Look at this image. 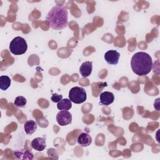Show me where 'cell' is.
<instances>
[{"instance_id":"cell-3","label":"cell","mask_w":160,"mask_h":160,"mask_svg":"<svg viewBox=\"0 0 160 160\" xmlns=\"http://www.w3.org/2000/svg\"><path fill=\"white\" fill-rule=\"evenodd\" d=\"M28 49L26 40L20 36L15 37L10 42V52L14 55H21L24 54Z\"/></svg>"},{"instance_id":"cell-7","label":"cell","mask_w":160,"mask_h":160,"mask_svg":"<svg viewBox=\"0 0 160 160\" xmlns=\"http://www.w3.org/2000/svg\"><path fill=\"white\" fill-rule=\"evenodd\" d=\"M100 104L103 106H108L113 102L114 96L112 92L105 91L102 92L99 96Z\"/></svg>"},{"instance_id":"cell-1","label":"cell","mask_w":160,"mask_h":160,"mask_svg":"<svg viewBox=\"0 0 160 160\" xmlns=\"http://www.w3.org/2000/svg\"><path fill=\"white\" fill-rule=\"evenodd\" d=\"M68 11L64 6H54L48 12L46 21L50 28L54 30H62L68 26Z\"/></svg>"},{"instance_id":"cell-11","label":"cell","mask_w":160,"mask_h":160,"mask_svg":"<svg viewBox=\"0 0 160 160\" xmlns=\"http://www.w3.org/2000/svg\"><path fill=\"white\" fill-rule=\"evenodd\" d=\"M77 141L81 147H87L91 144L92 138L89 134L82 132L78 136Z\"/></svg>"},{"instance_id":"cell-10","label":"cell","mask_w":160,"mask_h":160,"mask_svg":"<svg viewBox=\"0 0 160 160\" xmlns=\"http://www.w3.org/2000/svg\"><path fill=\"white\" fill-rule=\"evenodd\" d=\"M92 70V62L91 61L84 62L79 68V72L81 75L84 78L88 77L91 74Z\"/></svg>"},{"instance_id":"cell-16","label":"cell","mask_w":160,"mask_h":160,"mask_svg":"<svg viewBox=\"0 0 160 160\" xmlns=\"http://www.w3.org/2000/svg\"><path fill=\"white\" fill-rule=\"evenodd\" d=\"M62 99V96L61 94H58L56 93H54L52 94V95L51 96V99L52 102H59L61 99Z\"/></svg>"},{"instance_id":"cell-8","label":"cell","mask_w":160,"mask_h":160,"mask_svg":"<svg viewBox=\"0 0 160 160\" xmlns=\"http://www.w3.org/2000/svg\"><path fill=\"white\" fill-rule=\"evenodd\" d=\"M14 154L16 159L31 160L34 158L33 154L30 151L27 149H21L19 151H14Z\"/></svg>"},{"instance_id":"cell-13","label":"cell","mask_w":160,"mask_h":160,"mask_svg":"<svg viewBox=\"0 0 160 160\" xmlns=\"http://www.w3.org/2000/svg\"><path fill=\"white\" fill-rule=\"evenodd\" d=\"M72 107V102L69 99H62L58 102L57 108L59 110H69Z\"/></svg>"},{"instance_id":"cell-5","label":"cell","mask_w":160,"mask_h":160,"mask_svg":"<svg viewBox=\"0 0 160 160\" xmlns=\"http://www.w3.org/2000/svg\"><path fill=\"white\" fill-rule=\"evenodd\" d=\"M56 121L61 126L68 125L71 123L72 115L67 110H61L56 115Z\"/></svg>"},{"instance_id":"cell-14","label":"cell","mask_w":160,"mask_h":160,"mask_svg":"<svg viewBox=\"0 0 160 160\" xmlns=\"http://www.w3.org/2000/svg\"><path fill=\"white\" fill-rule=\"evenodd\" d=\"M11 80L8 76H0V89L3 91L7 90L11 85Z\"/></svg>"},{"instance_id":"cell-9","label":"cell","mask_w":160,"mask_h":160,"mask_svg":"<svg viewBox=\"0 0 160 160\" xmlns=\"http://www.w3.org/2000/svg\"><path fill=\"white\" fill-rule=\"evenodd\" d=\"M31 146L38 151H42L46 147V139L40 137L36 138L31 141Z\"/></svg>"},{"instance_id":"cell-12","label":"cell","mask_w":160,"mask_h":160,"mask_svg":"<svg viewBox=\"0 0 160 160\" xmlns=\"http://www.w3.org/2000/svg\"><path fill=\"white\" fill-rule=\"evenodd\" d=\"M37 123L33 120H28L24 124V129L27 134L31 135L33 134L37 129Z\"/></svg>"},{"instance_id":"cell-2","label":"cell","mask_w":160,"mask_h":160,"mask_svg":"<svg viewBox=\"0 0 160 160\" xmlns=\"http://www.w3.org/2000/svg\"><path fill=\"white\" fill-rule=\"evenodd\" d=\"M131 66L133 72L136 74L138 76H145L152 70V58L145 52H138L131 58Z\"/></svg>"},{"instance_id":"cell-15","label":"cell","mask_w":160,"mask_h":160,"mask_svg":"<svg viewBox=\"0 0 160 160\" xmlns=\"http://www.w3.org/2000/svg\"><path fill=\"white\" fill-rule=\"evenodd\" d=\"M26 102H27V100L24 97L18 96L16 98L14 104L17 107L22 108V107H24V106L26 104Z\"/></svg>"},{"instance_id":"cell-6","label":"cell","mask_w":160,"mask_h":160,"mask_svg":"<svg viewBox=\"0 0 160 160\" xmlns=\"http://www.w3.org/2000/svg\"><path fill=\"white\" fill-rule=\"evenodd\" d=\"M120 54L116 50H109L104 54V59L108 64L116 65L118 63Z\"/></svg>"},{"instance_id":"cell-4","label":"cell","mask_w":160,"mask_h":160,"mask_svg":"<svg viewBox=\"0 0 160 160\" xmlns=\"http://www.w3.org/2000/svg\"><path fill=\"white\" fill-rule=\"evenodd\" d=\"M87 98L86 92L83 88L75 86L72 88L69 92V100L75 104L84 102Z\"/></svg>"}]
</instances>
